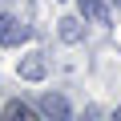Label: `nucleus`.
Here are the masks:
<instances>
[{
	"mask_svg": "<svg viewBox=\"0 0 121 121\" xmlns=\"http://www.w3.org/2000/svg\"><path fill=\"white\" fill-rule=\"evenodd\" d=\"M28 36H32V28H28L20 16H12V12H4V16H0V44L16 48V44H24Z\"/></svg>",
	"mask_w": 121,
	"mask_h": 121,
	"instance_id": "obj_1",
	"label": "nucleus"
},
{
	"mask_svg": "<svg viewBox=\"0 0 121 121\" xmlns=\"http://www.w3.org/2000/svg\"><path fill=\"white\" fill-rule=\"evenodd\" d=\"M40 113H44V117H69V105H65V97L44 93V97H40Z\"/></svg>",
	"mask_w": 121,
	"mask_h": 121,
	"instance_id": "obj_3",
	"label": "nucleus"
},
{
	"mask_svg": "<svg viewBox=\"0 0 121 121\" xmlns=\"http://www.w3.org/2000/svg\"><path fill=\"white\" fill-rule=\"evenodd\" d=\"M60 36L65 40H77L81 32H77V20H60Z\"/></svg>",
	"mask_w": 121,
	"mask_h": 121,
	"instance_id": "obj_6",
	"label": "nucleus"
},
{
	"mask_svg": "<svg viewBox=\"0 0 121 121\" xmlns=\"http://www.w3.org/2000/svg\"><path fill=\"white\" fill-rule=\"evenodd\" d=\"M4 117H20V121H28V117H32V109H28V105H20V101H12V105H4Z\"/></svg>",
	"mask_w": 121,
	"mask_h": 121,
	"instance_id": "obj_5",
	"label": "nucleus"
},
{
	"mask_svg": "<svg viewBox=\"0 0 121 121\" xmlns=\"http://www.w3.org/2000/svg\"><path fill=\"white\" fill-rule=\"evenodd\" d=\"M81 16L93 20V24H109V8H105V0H81Z\"/></svg>",
	"mask_w": 121,
	"mask_h": 121,
	"instance_id": "obj_2",
	"label": "nucleus"
},
{
	"mask_svg": "<svg viewBox=\"0 0 121 121\" xmlns=\"http://www.w3.org/2000/svg\"><path fill=\"white\" fill-rule=\"evenodd\" d=\"M20 73H24V77H32V81L44 73V60H40V52H32V56L24 60V65H20Z\"/></svg>",
	"mask_w": 121,
	"mask_h": 121,
	"instance_id": "obj_4",
	"label": "nucleus"
}]
</instances>
